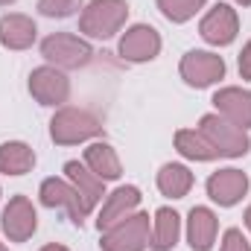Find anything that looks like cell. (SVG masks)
Segmentation results:
<instances>
[{"mask_svg": "<svg viewBox=\"0 0 251 251\" xmlns=\"http://www.w3.org/2000/svg\"><path fill=\"white\" fill-rule=\"evenodd\" d=\"M184 234H187V246L193 251H210L216 243V234H219V216L204 204L190 207Z\"/></svg>", "mask_w": 251, "mask_h": 251, "instance_id": "obj_15", "label": "cell"}, {"mask_svg": "<svg viewBox=\"0 0 251 251\" xmlns=\"http://www.w3.org/2000/svg\"><path fill=\"white\" fill-rule=\"evenodd\" d=\"M38 199H41L44 207H64V210H67V219H70L76 228H82L85 219L91 216V210L85 207L79 190L73 187L67 178H59V176L41 181V187H38Z\"/></svg>", "mask_w": 251, "mask_h": 251, "instance_id": "obj_10", "label": "cell"}, {"mask_svg": "<svg viewBox=\"0 0 251 251\" xmlns=\"http://www.w3.org/2000/svg\"><path fill=\"white\" fill-rule=\"evenodd\" d=\"M0 228L9 243H26L38 231V210L26 196H12L0 213Z\"/></svg>", "mask_w": 251, "mask_h": 251, "instance_id": "obj_11", "label": "cell"}, {"mask_svg": "<svg viewBox=\"0 0 251 251\" xmlns=\"http://www.w3.org/2000/svg\"><path fill=\"white\" fill-rule=\"evenodd\" d=\"M152 240V219L143 210H134L123 222L100 234V251H146Z\"/></svg>", "mask_w": 251, "mask_h": 251, "instance_id": "obj_4", "label": "cell"}, {"mask_svg": "<svg viewBox=\"0 0 251 251\" xmlns=\"http://www.w3.org/2000/svg\"><path fill=\"white\" fill-rule=\"evenodd\" d=\"M199 35L210 47H228L240 35V15L231 3H216L210 6L201 21H199Z\"/></svg>", "mask_w": 251, "mask_h": 251, "instance_id": "obj_8", "label": "cell"}, {"mask_svg": "<svg viewBox=\"0 0 251 251\" xmlns=\"http://www.w3.org/2000/svg\"><path fill=\"white\" fill-rule=\"evenodd\" d=\"M155 184L161 190V196H167V199H184L190 190H193L196 178H193V173H190L187 164L170 161V164H164V167L158 170Z\"/></svg>", "mask_w": 251, "mask_h": 251, "instance_id": "obj_20", "label": "cell"}, {"mask_svg": "<svg viewBox=\"0 0 251 251\" xmlns=\"http://www.w3.org/2000/svg\"><path fill=\"white\" fill-rule=\"evenodd\" d=\"M0 196H3V190H0Z\"/></svg>", "mask_w": 251, "mask_h": 251, "instance_id": "obj_32", "label": "cell"}, {"mask_svg": "<svg viewBox=\"0 0 251 251\" xmlns=\"http://www.w3.org/2000/svg\"><path fill=\"white\" fill-rule=\"evenodd\" d=\"M251 181L249 176L243 173V170H237V167H225V170H216V173H210V178H207V199L213 201V204H219V207H234V204H240L243 199H246V193H249Z\"/></svg>", "mask_w": 251, "mask_h": 251, "instance_id": "obj_12", "label": "cell"}, {"mask_svg": "<svg viewBox=\"0 0 251 251\" xmlns=\"http://www.w3.org/2000/svg\"><path fill=\"white\" fill-rule=\"evenodd\" d=\"M105 134L102 120L94 111L85 108H73V105H62L56 108V114L50 117V137L56 146H79V143H91L100 140Z\"/></svg>", "mask_w": 251, "mask_h": 251, "instance_id": "obj_1", "label": "cell"}, {"mask_svg": "<svg viewBox=\"0 0 251 251\" xmlns=\"http://www.w3.org/2000/svg\"><path fill=\"white\" fill-rule=\"evenodd\" d=\"M44 62L59 67V70H79L94 59V47L88 38L73 35V32H53L38 44Z\"/></svg>", "mask_w": 251, "mask_h": 251, "instance_id": "obj_3", "label": "cell"}, {"mask_svg": "<svg viewBox=\"0 0 251 251\" xmlns=\"http://www.w3.org/2000/svg\"><path fill=\"white\" fill-rule=\"evenodd\" d=\"M12 3H15V0H0V6H12Z\"/></svg>", "mask_w": 251, "mask_h": 251, "instance_id": "obj_30", "label": "cell"}, {"mask_svg": "<svg viewBox=\"0 0 251 251\" xmlns=\"http://www.w3.org/2000/svg\"><path fill=\"white\" fill-rule=\"evenodd\" d=\"M29 94L38 105L44 108H62L70 100V79L64 76V70L53 64H41L29 73Z\"/></svg>", "mask_w": 251, "mask_h": 251, "instance_id": "obj_9", "label": "cell"}, {"mask_svg": "<svg viewBox=\"0 0 251 251\" xmlns=\"http://www.w3.org/2000/svg\"><path fill=\"white\" fill-rule=\"evenodd\" d=\"M79 9H85V0H38V12L44 18H73Z\"/></svg>", "mask_w": 251, "mask_h": 251, "instance_id": "obj_24", "label": "cell"}, {"mask_svg": "<svg viewBox=\"0 0 251 251\" xmlns=\"http://www.w3.org/2000/svg\"><path fill=\"white\" fill-rule=\"evenodd\" d=\"M35 167V149L24 140L0 143V176H26Z\"/></svg>", "mask_w": 251, "mask_h": 251, "instance_id": "obj_21", "label": "cell"}, {"mask_svg": "<svg viewBox=\"0 0 251 251\" xmlns=\"http://www.w3.org/2000/svg\"><path fill=\"white\" fill-rule=\"evenodd\" d=\"M237 70H240V79L251 82V38L243 44L240 50V59H237Z\"/></svg>", "mask_w": 251, "mask_h": 251, "instance_id": "obj_26", "label": "cell"}, {"mask_svg": "<svg viewBox=\"0 0 251 251\" xmlns=\"http://www.w3.org/2000/svg\"><path fill=\"white\" fill-rule=\"evenodd\" d=\"M196 128L210 140V146L219 152V158H231V161H237V158H246V155L251 152L249 131L237 128L234 123H228V120H225V117H219L216 111L204 114V117L199 120Z\"/></svg>", "mask_w": 251, "mask_h": 251, "instance_id": "obj_5", "label": "cell"}, {"mask_svg": "<svg viewBox=\"0 0 251 251\" xmlns=\"http://www.w3.org/2000/svg\"><path fill=\"white\" fill-rule=\"evenodd\" d=\"M0 251H9V246H6V243H0Z\"/></svg>", "mask_w": 251, "mask_h": 251, "instance_id": "obj_31", "label": "cell"}, {"mask_svg": "<svg viewBox=\"0 0 251 251\" xmlns=\"http://www.w3.org/2000/svg\"><path fill=\"white\" fill-rule=\"evenodd\" d=\"M82 164H85L97 178H102L105 184H108V181H120V176H123L120 155H117V149H114L108 140H91L88 149H85V155H82Z\"/></svg>", "mask_w": 251, "mask_h": 251, "instance_id": "obj_17", "label": "cell"}, {"mask_svg": "<svg viewBox=\"0 0 251 251\" xmlns=\"http://www.w3.org/2000/svg\"><path fill=\"white\" fill-rule=\"evenodd\" d=\"M155 6L170 24H187L207 6V0H155Z\"/></svg>", "mask_w": 251, "mask_h": 251, "instance_id": "obj_23", "label": "cell"}, {"mask_svg": "<svg viewBox=\"0 0 251 251\" xmlns=\"http://www.w3.org/2000/svg\"><path fill=\"white\" fill-rule=\"evenodd\" d=\"M35 38H38V26L29 15L9 12L0 18V47L21 53V50H29L35 44Z\"/></svg>", "mask_w": 251, "mask_h": 251, "instance_id": "obj_16", "label": "cell"}, {"mask_svg": "<svg viewBox=\"0 0 251 251\" xmlns=\"http://www.w3.org/2000/svg\"><path fill=\"white\" fill-rule=\"evenodd\" d=\"M219 251H251V243L246 240V234L240 228H228L222 234V246Z\"/></svg>", "mask_w": 251, "mask_h": 251, "instance_id": "obj_25", "label": "cell"}, {"mask_svg": "<svg viewBox=\"0 0 251 251\" xmlns=\"http://www.w3.org/2000/svg\"><path fill=\"white\" fill-rule=\"evenodd\" d=\"M64 178L79 190V196H82L85 207L94 213V210H97V204H100V199L105 196V181H102V178H97V176L82 164V161H67V164H64Z\"/></svg>", "mask_w": 251, "mask_h": 251, "instance_id": "obj_18", "label": "cell"}, {"mask_svg": "<svg viewBox=\"0 0 251 251\" xmlns=\"http://www.w3.org/2000/svg\"><path fill=\"white\" fill-rule=\"evenodd\" d=\"M210 102H213L216 114L225 117L228 123H234L243 131L251 128V91L237 88V85H228V88H219Z\"/></svg>", "mask_w": 251, "mask_h": 251, "instance_id": "obj_14", "label": "cell"}, {"mask_svg": "<svg viewBox=\"0 0 251 251\" xmlns=\"http://www.w3.org/2000/svg\"><path fill=\"white\" fill-rule=\"evenodd\" d=\"M126 21H128L126 0H91L79 12V32H82V38L108 41L117 32H123Z\"/></svg>", "mask_w": 251, "mask_h": 251, "instance_id": "obj_2", "label": "cell"}, {"mask_svg": "<svg viewBox=\"0 0 251 251\" xmlns=\"http://www.w3.org/2000/svg\"><path fill=\"white\" fill-rule=\"evenodd\" d=\"M181 216L173 207H158L152 213V240L149 249L152 251H173L181 240Z\"/></svg>", "mask_w": 251, "mask_h": 251, "instance_id": "obj_19", "label": "cell"}, {"mask_svg": "<svg viewBox=\"0 0 251 251\" xmlns=\"http://www.w3.org/2000/svg\"><path fill=\"white\" fill-rule=\"evenodd\" d=\"M161 47H164L161 32L155 26H149V24H131L117 41V53L128 64L155 62L161 56Z\"/></svg>", "mask_w": 251, "mask_h": 251, "instance_id": "obj_7", "label": "cell"}, {"mask_svg": "<svg viewBox=\"0 0 251 251\" xmlns=\"http://www.w3.org/2000/svg\"><path fill=\"white\" fill-rule=\"evenodd\" d=\"M243 219H246V228H249V234H251V204L246 207V216H243Z\"/></svg>", "mask_w": 251, "mask_h": 251, "instance_id": "obj_28", "label": "cell"}, {"mask_svg": "<svg viewBox=\"0 0 251 251\" xmlns=\"http://www.w3.org/2000/svg\"><path fill=\"white\" fill-rule=\"evenodd\" d=\"M173 143H176V152L181 158L196 161V164H207V161H216L219 158V152L210 146V140L199 128H178L176 137H173Z\"/></svg>", "mask_w": 251, "mask_h": 251, "instance_id": "obj_22", "label": "cell"}, {"mask_svg": "<svg viewBox=\"0 0 251 251\" xmlns=\"http://www.w3.org/2000/svg\"><path fill=\"white\" fill-rule=\"evenodd\" d=\"M140 199L143 196H140V190L134 187V184H120V187H114L111 193H105V201H102V207L97 213V231L102 234L111 225L123 222L126 216H131L140 207Z\"/></svg>", "mask_w": 251, "mask_h": 251, "instance_id": "obj_13", "label": "cell"}, {"mask_svg": "<svg viewBox=\"0 0 251 251\" xmlns=\"http://www.w3.org/2000/svg\"><path fill=\"white\" fill-rule=\"evenodd\" d=\"M225 59L213 50H190L178 62V76L184 79L187 88H213L216 82L225 79Z\"/></svg>", "mask_w": 251, "mask_h": 251, "instance_id": "obj_6", "label": "cell"}, {"mask_svg": "<svg viewBox=\"0 0 251 251\" xmlns=\"http://www.w3.org/2000/svg\"><path fill=\"white\" fill-rule=\"evenodd\" d=\"M237 6H251V0H234Z\"/></svg>", "mask_w": 251, "mask_h": 251, "instance_id": "obj_29", "label": "cell"}, {"mask_svg": "<svg viewBox=\"0 0 251 251\" xmlns=\"http://www.w3.org/2000/svg\"><path fill=\"white\" fill-rule=\"evenodd\" d=\"M38 251H70L67 246H62V243H47L44 249H38Z\"/></svg>", "mask_w": 251, "mask_h": 251, "instance_id": "obj_27", "label": "cell"}]
</instances>
